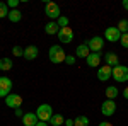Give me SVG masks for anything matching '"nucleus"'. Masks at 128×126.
<instances>
[{
	"instance_id": "7",
	"label": "nucleus",
	"mask_w": 128,
	"mask_h": 126,
	"mask_svg": "<svg viewBox=\"0 0 128 126\" xmlns=\"http://www.w3.org/2000/svg\"><path fill=\"white\" fill-rule=\"evenodd\" d=\"M114 113H116V102L106 99V101L101 104V114L106 116V118H109V116H113Z\"/></svg>"
},
{
	"instance_id": "12",
	"label": "nucleus",
	"mask_w": 128,
	"mask_h": 126,
	"mask_svg": "<svg viewBox=\"0 0 128 126\" xmlns=\"http://www.w3.org/2000/svg\"><path fill=\"white\" fill-rule=\"evenodd\" d=\"M38 55H40V49H38V46H34V44H29V46L24 48V58L29 60V61L36 60Z\"/></svg>"
},
{
	"instance_id": "2",
	"label": "nucleus",
	"mask_w": 128,
	"mask_h": 126,
	"mask_svg": "<svg viewBox=\"0 0 128 126\" xmlns=\"http://www.w3.org/2000/svg\"><path fill=\"white\" fill-rule=\"evenodd\" d=\"M34 113H36L38 119H40V121H44V123H50V119L55 114V113H53V107L50 106V104H40Z\"/></svg>"
},
{
	"instance_id": "18",
	"label": "nucleus",
	"mask_w": 128,
	"mask_h": 126,
	"mask_svg": "<svg viewBox=\"0 0 128 126\" xmlns=\"http://www.w3.org/2000/svg\"><path fill=\"white\" fill-rule=\"evenodd\" d=\"M104 94H106V99H109V101H114V99L118 97L120 90H118L116 87H114V85H108V87H106V92H104Z\"/></svg>"
},
{
	"instance_id": "34",
	"label": "nucleus",
	"mask_w": 128,
	"mask_h": 126,
	"mask_svg": "<svg viewBox=\"0 0 128 126\" xmlns=\"http://www.w3.org/2000/svg\"><path fill=\"white\" fill-rule=\"evenodd\" d=\"M123 97H125V99H126V101H128V87L125 89V90H123Z\"/></svg>"
},
{
	"instance_id": "1",
	"label": "nucleus",
	"mask_w": 128,
	"mask_h": 126,
	"mask_svg": "<svg viewBox=\"0 0 128 126\" xmlns=\"http://www.w3.org/2000/svg\"><path fill=\"white\" fill-rule=\"evenodd\" d=\"M48 58L51 63H55V65H60V63H63L65 58H67V53H65V49L62 48L60 44H53L48 51Z\"/></svg>"
},
{
	"instance_id": "6",
	"label": "nucleus",
	"mask_w": 128,
	"mask_h": 126,
	"mask_svg": "<svg viewBox=\"0 0 128 126\" xmlns=\"http://www.w3.org/2000/svg\"><path fill=\"white\" fill-rule=\"evenodd\" d=\"M58 39H60V43H63V44H68V43H72L74 41V29L72 27H62V29L58 31Z\"/></svg>"
},
{
	"instance_id": "15",
	"label": "nucleus",
	"mask_w": 128,
	"mask_h": 126,
	"mask_svg": "<svg viewBox=\"0 0 128 126\" xmlns=\"http://www.w3.org/2000/svg\"><path fill=\"white\" fill-rule=\"evenodd\" d=\"M87 65L90 68H98V67H101V55L99 53H90L87 58Z\"/></svg>"
},
{
	"instance_id": "8",
	"label": "nucleus",
	"mask_w": 128,
	"mask_h": 126,
	"mask_svg": "<svg viewBox=\"0 0 128 126\" xmlns=\"http://www.w3.org/2000/svg\"><path fill=\"white\" fill-rule=\"evenodd\" d=\"M5 106L10 107V109H19L22 106V96L19 94H10V96L5 97Z\"/></svg>"
},
{
	"instance_id": "21",
	"label": "nucleus",
	"mask_w": 128,
	"mask_h": 126,
	"mask_svg": "<svg viewBox=\"0 0 128 126\" xmlns=\"http://www.w3.org/2000/svg\"><path fill=\"white\" fill-rule=\"evenodd\" d=\"M50 125H51V126H62V125H65V118L62 116V114H53V118L50 119Z\"/></svg>"
},
{
	"instance_id": "16",
	"label": "nucleus",
	"mask_w": 128,
	"mask_h": 126,
	"mask_svg": "<svg viewBox=\"0 0 128 126\" xmlns=\"http://www.w3.org/2000/svg\"><path fill=\"white\" fill-rule=\"evenodd\" d=\"M58 24H56V20H50L48 24H46V27H44V32L48 34V36H55V34H58Z\"/></svg>"
},
{
	"instance_id": "27",
	"label": "nucleus",
	"mask_w": 128,
	"mask_h": 126,
	"mask_svg": "<svg viewBox=\"0 0 128 126\" xmlns=\"http://www.w3.org/2000/svg\"><path fill=\"white\" fill-rule=\"evenodd\" d=\"M75 61H77V56H74V55H67V58H65V63L67 65H75Z\"/></svg>"
},
{
	"instance_id": "32",
	"label": "nucleus",
	"mask_w": 128,
	"mask_h": 126,
	"mask_svg": "<svg viewBox=\"0 0 128 126\" xmlns=\"http://www.w3.org/2000/svg\"><path fill=\"white\" fill-rule=\"evenodd\" d=\"M65 126H74V119H65Z\"/></svg>"
},
{
	"instance_id": "20",
	"label": "nucleus",
	"mask_w": 128,
	"mask_h": 126,
	"mask_svg": "<svg viewBox=\"0 0 128 126\" xmlns=\"http://www.w3.org/2000/svg\"><path fill=\"white\" fill-rule=\"evenodd\" d=\"M7 19L10 20V22H20V19H22V12H20L19 9H14L9 12V17Z\"/></svg>"
},
{
	"instance_id": "35",
	"label": "nucleus",
	"mask_w": 128,
	"mask_h": 126,
	"mask_svg": "<svg viewBox=\"0 0 128 126\" xmlns=\"http://www.w3.org/2000/svg\"><path fill=\"white\" fill-rule=\"evenodd\" d=\"M48 125H50V123H44V121H40V123H38L36 126H48Z\"/></svg>"
},
{
	"instance_id": "23",
	"label": "nucleus",
	"mask_w": 128,
	"mask_h": 126,
	"mask_svg": "<svg viewBox=\"0 0 128 126\" xmlns=\"http://www.w3.org/2000/svg\"><path fill=\"white\" fill-rule=\"evenodd\" d=\"M9 5H7V2H0V19H4V17H9Z\"/></svg>"
},
{
	"instance_id": "11",
	"label": "nucleus",
	"mask_w": 128,
	"mask_h": 126,
	"mask_svg": "<svg viewBox=\"0 0 128 126\" xmlns=\"http://www.w3.org/2000/svg\"><path fill=\"white\" fill-rule=\"evenodd\" d=\"M111 73H113V68L108 67V65H102V67L98 68V78L101 82H108L111 78Z\"/></svg>"
},
{
	"instance_id": "13",
	"label": "nucleus",
	"mask_w": 128,
	"mask_h": 126,
	"mask_svg": "<svg viewBox=\"0 0 128 126\" xmlns=\"http://www.w3.org/2000/svg\"><path fill=\"white\" fill-rule=\"evenodd\" d=\"M40 123V119H38V116H36V113H26L24 116H22V125L24 126H36Z\"/></svg>"
},
{
	"instance_id": "4",
	"label": "nucleus",
	"mask_w": 128,
	"mask_h": 126,
	"mask_svg": "<svg viewBox=\"0 0 128 126\" xmlns=\"http://www.w3.org/2000/svg\"><path fill=\"white\" fill-rule=\"evenodd\" d=\"M111 77L114 78L116 82H128V67H125V65H118V67H114V68H113Z\"/></svg>"
},
{
	"instance_id": "25",
	"label": "nucleus",
	"mask_w": 128,
	"mask_h": 126,
	"mask_svg": "<svg viewBox=\"0 0 128 126\" xmlns=\"http://www.w3.org/2000/svg\"><path fill=\"white\" fill-rule=\"evenodd\" d=\"M68 17H65V15H62V17H60L58 20H56V24H58V27L60 29H62V27H68Z\"/></svg>"
},
{
	"instance_id": "14",
	"label": "nucleus",
	"mask_w": 128,
	"mask_h": 126,
	"mask_svg": "<svg viewBox=\"0 0 128 126\" xmlns=\"http://www.w3.org/2000/svg\"><path fill=\"white\" fill-rule=\"evenodd\" d=\"M104 60H106V65L111 67V68H114V67H118V65H120L118 55H116V53H113V51L106 53V55H104Z\"/></svg>"
},
{
	"instance_id": "3",
	"label": "nucleus",
	"mask_w": 128,
	"mask_h": 126,
	"mask_svg": "<svg viewBox=\"0 0 128 126\" xmlns=\"http://www.w3.org/2000/svg\"><path fill=\"white\" fill-rule=\"evenodd\" d=\"M44 14H46V17H50L51 20H58L60 17H62L60 5L56 2H46V5H44Z\"/></svg>"
},
{
	"instance_id": "33",
	"label": "nucleus",
	"mask_w": 128,
	"mask_h": 126,
	"mask_svg": "<svg viewBox=\"0 0 128 126\" xmlns=\"http://www.w3.org/2000/svg\"><path fill=\"white\" fill-rule=\"evenodd\" d=\"M121 5H123V9H125V10H128V0H123Z\"/></svg>"
},
{
	"instance_id": "17",
	"label": "nucleus",
	"mask_w": 128,
	"mask_h": 126,
	"mask_svg": "<svg viewBox=\"0 0 128 126\" xmlns=\"http://www.w3.org/2000/svg\"><path fill=\"white\" fill-rule=\"evenodd\" d=\"M75 55H77V58H87L89 55H90V49L87 48V44L84 43V44H79L77 49H75Z\"/></svg>"
},
{
	"instance_id": "22",
	"label": "nucleus",
	"mask_w": 128,
	"mask_h": 126,
	"mask_svg": "<svg viewBox=\"0 0 128 126\" xmlns=\"http://www.w3.org/2000/svg\"><path fill=\"white\" fill-rule=\"evenodd\" d=\"M74 126H89V118L87 116H77L74 119Z\"/></svg>"
},
{
	"instance_id": "24",
	"label": "nucleus",
	"mask_w": 128,
	"mask_h": 126,
	"mask_svg": "<svg viewBox=\"0 0 128 126\" xmlns=\"http://www.w3.org/2000/svg\"><path fill=\"white\" fill-rule=\"evenodd\" d=\"M116 27H118V31L121 32V34H126L128 32V19H121Z\"/></svg>"
},
{
	"instance_id": "10",
	"label": "nucleus",
	"mask_w": 128,
	"mask_h": 126,
	"mask_svg": "<svg viewBox=\"0 0 128 126\" xmlns=\"http://www.w3.org/2000/svg\"><path fill=\"white\" fill-rule=\"evenodd\" d=\"M12 90V80L9 77H0V97L10 96Z\"/></svg>"
},
{
	"instance_id": "19",
	"label": "nucleus",
	"mask_w": 128,
	"mask_h": 126,
	"mask_svg": "<svg viewBox=\"0 0 128 126\" xmlns=\"http://www.w3.org/2000/svg\"><path fill=\"white\" fill-rule=\"evenodd\" d=\"M14 67V61L10 58H0V70L2 72H9Z\"/></svg>"
},
{
	"instance_id": "31",
	"label": "nucleus",
	"mask_w": 128,
	"mask_h": 126,
	"mask_svg": "<svg viewBox=\"0 0 128 126\" xmlns=\"http://www.w3.org/2000/svg\"><path fill=\"white\" fill-rule=\"evenodd\" d=\"M98 126H113V125H111L109 121H101V123H99Z\"/></svg>"
},
{
	"instance_id": "28",
	"label": "nucleus",
	"mask_w": 128,
	"mask_h": 126,
	"mask_svg": "<svg viewBox=\"0 0 128 126\" xmlns=\"http://www.w3.org/2000/svg\"><path fill=\"white\" fill-rule=\"evenodd\" d=\"M120 43H121V46H123L125 49H128V32H126V34H121Z\"/></svg>"
},
{
	"instance_id": "30",
	"label": "nucleus",
	"mask_w": 128,
	"mask_h": 126,
	"mask_svg": "<svg viewBox=\"0 0 128 126\" xmlns=\"http://www.w3.org/2000/svg\"><path fill=\"white\" fill-rule=\"evenodd\" d=\"M14 114H16L17 118H22L24 114H26V113H24V111H22V109L19 107V109H14Z\"/></svg>"
},
{
	"instance_id": "9",
	"label": "nucleus",
	"mask_w": 128,
	"mask_h": 126,
	"mask_svg": "<svg viewBox=\"0 0 128 126\" xmlns=\"http://www.w3.org/2000/svg\"><path fill=\"white\" fill-rule=\"evenodd\" d=\"M104 39L109 41V43H116V41L121 39V32L118 31L116 26L114 27H106V31H104Z\"/></svg>"
},
{
	"instance_id": "29",
	"label": "nucleus",
	"mask_w": 128,
	"mask_h": 126,
	"mask_svg": "<svg viewBox=\"0 0 128 126\" xmlns=\"http://www.w3.org/2000/svg\"><path fill=\"white\" fill-rule=\"evenodd\" d=\"M7 5H9L10 10L17 9V7H19V0H9V2H7Z\"/></svg>"
},
{
	"instance_id": "26",
	"label": "nucleus",
	"mask_w": 128,
	"mask_h": 126,
	"mask_svg": "<svg viewBox=\"0 0 128 126\" xmlns=\"http://www.w3.org/2000/svg\"><path fill=\"white\" fill-rule=\"evenodd\" d=\"M12 55L17 56V58H19V56L24 58V48H20V46H14V48H12Z\"/></svg>"
},
{
	"instance_id": "5",
	"label": "nucleus",
	"mask_w": 128,
	"mask_h": 126,
	"mask_svg": "<svg viewBox=\"0 0 128 126\" xmlns=\"http://www.w3.org/2000/svg\"><path fill=\"white\" fill-rule=\"evenodd\" d=\"M86 44H87V48L90 49V53H101L102 48H104V39L101 38V36H94V38L89 39Z\"/></svg>"
}]
</instances>
